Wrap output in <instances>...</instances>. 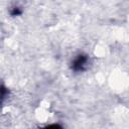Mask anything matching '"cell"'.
I'll use <instances>...</instances> for the list:
<instances>
[{
  "label": "cell",
  "mask_w": 129,
  "mask_h": 129,
  "mask_svg": "<svg viewBox=\"0 0 129 129\" xmlns=\"http://www.w3.org/2000/svg\"><path fill=\"white\" fill-rule=\"evenodd\" d=\"M8 94H9L8 89L4 85H0V105H2L4 101L7 99Z\"/></svg>",
  "instance_id": "2"
},
{
  "label": "cell",
  "mask_w": 129,
  "mask_h": 129,
  "mask_svg": "<svg viewBox=\"0 0 129 129\" xmlns=\"http://www.w3.org/2000/svg\"><path fill=\"white\" fill-rule=\"evenodd\" d=\"M88 63H89V56L85 53H80L73 59L71 69L77 73L83 72L88 67Z\"/></svg>",
  "instance_id": "1"
},
{
  "label": "cell",
  "mask_w": 129,
  "mask_h": 129,
  "mask_svg": "<svg viewBox=\"0 0 129 129\" xmlns=\"http://www.w3.org/2000/svg\"><path fill=\"white\" fill-rule=\"evenodd\" d=\"M10 14H11V16H18V15H21V14H22V9H21V7H19V6H14V7L10 10Z\"/></svg>",
  "instance_id": "3"
}]
</instances>
